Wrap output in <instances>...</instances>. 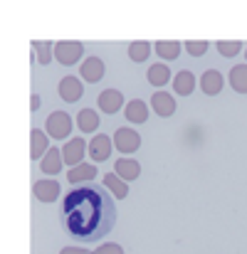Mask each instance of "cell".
Wrapping results in <instances>:
<instances>
[{
	"mask_svg": "<svg viewBox=\"0 0 247 254\" xmlns=\"http://www.w3.org/2000/svg\"><path fill=\"white\" fill-rule=\"evenodd\" d=\"M62 225L75 242H96L116 225V205L109 190L94 183L72 188L62 200Z\"/></svg>",
	"mask_w": 247,
	"mask_h": 254,
	"instance_id": "6da1fadb",
	"label": "cell"
},
{
	"mask_svg": "<svg viewBox=\"0 0 247 254\" xmlns=\"http://www.w3.org/2000/svg\"><path fill=\"white\" fill-rule=\"evenodd\" d=\"M72 126L75 124H72V116L67 111H52L45 121V131L55 141H67L70 133H72Z\"/></svg>",
	"mask_w": 247,
	"mask_h": 254,
	"instance_id": "7a4b0ae2",
	"label": "cell"
},
{
	"mask_svg": "<svg viewBox=\"0 0 247 254\" xmlns=\"http://www.w3.org/2000/svg\"><path fill=\"white\" fill-rule=\"evenodd\" d=\"M82 57H84V45L82 42H75V40L55 42V60H57L62 67H72V64H77Z\"/></svg>",
	"mask_w": 247,
	"mask_h": 254,
	"instance_id": "3957f363",
	"label": "cell"
},
{
	"mask_svg": "<svg viewBox=\"0 0 247 254\" xmlns=\"http://www.w3.org/2000/svg\"><path fill=\"white\" fill-rule=\"evenodd\" d=\"M114 148L121 151L124 156H131L141 148V136L134 128H116L114 131Z\"/></svg>",
	"mask_w": 247,
	"mask_h": 254,
	"instance_id": "277c9868",
	"label": "cell"
},
{
	"mask_svg": "<svg viewBox=\"0 0 247 254\" xmlns=\"http://www.w3.org/2000/svg\"><path fill=\"white\" fill-rule=\"evenodd\" d=\"M114 151V138H109L106 133H96L91 141H89V158L101 163V161H109Z\"/></svg>",
	"mask_w": 247,
	"mask_h": 254,
	"instance_id": "5b68a950",
	"label": "cell"
},
{
	"mask_svg": "<svg viewBox=\"0 0 247 254\" xmlns=\"http://www.w3.org/2000/svg\"><path fill=\"white\" fill-rule=\"evenodd\" d=\"M96 104H99V109L104 111V114H116V111H121V106L126 104L124 101V94L119 91V89H104L101 94H99V99H96Z\"/></svg>",
	"mask_w": 247,
	"mask_h": 254,
	"instance_id": "8992f818",
	"label": "cell"
},
{
	"mask_svg": "<svg viewBox=\"0 0 247 254\" xmlns=\"http://www.w3.org/2000/svg\"><path fill=\"white\" fill-rule=\"evenodd\" d=\"M84 153H86V141H84V138H70V141L65 143V148H62V158H65V163H70L72 168L82 166Z\"/></svg>",
	"mask_w": 247,
	"mask_h": 254,
	"instance_id": "52a82bcc",
	"label": "cell"
},
{
	"mask_svg": "<svg viewBox=\"0 0 247 254\" xmlns=\"http://www.w3.org/2000/svg\"><path fill=\"white\" fill-rule=\"evenodd\" d=\"M57 91H60V99L62 101H67V104H75V101H80L84 94V84L77 79V77H65L62 82H60V86H57Z\"/></svg>",
	"mask_w": 247,
	"mask_h": 254,
	"instance_id": "ba28073f",
	"label": "cell"
},
{
	"mask_svg": "<svg viewBox=\"0 0 247 254\" xmlns=\"http://www.w3.org/2000/svg\"><path fill=\"white\" fill-rule=\"evenodd\" d=\"M80 72H82L84 82L94 84V82H101V79H104L106 67H104V62H101L99 57H86L82 64H80Z\"/></svg>",
	"mask_w": 247,
	"mask_h": 254,
	"instance_id": "9c48e42d",
	"label": "cell"
},
{
	"mask_svg": "<svg viewBox=\"0 0 247 254\" xmlns=\"http://www.w3.org/2000/svg\"><path fill=\"white\" fill-rule=\"evenodd\" d=\"M30 141H32V146H30V158H32V161L45 158V153L52 148V146H50V136H47V131H42V128H32V131H30Z\"/></svg>",
	"mask_w": 247,
	"mask_h": 254,
	"instance_id": "30bf717a",
	"label": "cell"
},
{
	"mask_svg": "<svg viewBox=\"0 0 247 254\" xmlns=\"http://www.w3.org/2000/svg\"><path fill=\"white\" fill-rule=\"evenodd\" d=\"M32 192H35V197H37L40 202H55V200L60 197L62 188H60L57 180H37V183L32 185Z\"/></svg>",
	"mask_w": 247,
	"mask_h": 254,
	"instance_id": "8fae6325",
	"label": "cell"
},
{
	"mask_svg": "<svg viewBox=\"0 0 247 254\" xmlns=\"http://www.w3.org/2000/svg\"><path fill=\"white\" fill-rule=\"evenodd\" d=\"M151 109H154V114H159L161 119L173 116V114H175V99H173V94L156 91V94L151 96Z\"/></svg>",
	"mask_w": 247,
	"mask_h": 254,
	"instance_id": "7c38bea8",
	"label": "cell"
},
{
	"mask_svg": "<svg viewBox=\"0 0 247 254\" xmlns=\"http://www.w3.org/2000/svg\"><path fill=\"white\" fill-rule=\"evenodd\" d=\"M223 86H225V77H223L218 69H208V72L200 77V89H203L205 96H215V94H220Z\"/></svg>",
	"mask_w": 247,
	"mask_h": 254,
	"instance_id": "4fadbf2b",
	"label": "cell"
},
{
	"mask_svg": "<svg viewBox=\"0 0 247 254\" xmlns=\"http://www.w3.org/2000/svg\"><path fill=\"white\" fill-rule=\"evenodd\" d=\"M126 114V121L129 124H146L149 121V104L141 101V99H131L124 109Z\"/></svg>",
	"mask_w": 247,
	"mask_h": 254,
	"instance_id": "5bb4252c",
	"label": "cell"
},
{
	"mask_svg": "<svg viewBox=\"0 0 247 254\" xmlns=\"http://www.w3.org/2000/svg\"><path fill=\"white\" fill-rule=\"evenodd\" d=\"M195 84H198V82H195V74H193L190 69H183V72H178V74L173 77V91H175L178 96H190Z\"/></svg>",
	"mask_w": 247,
	"mask_h": 254,
	"instance_id": "9a60e30c",
	"label": "cell"
},
{
	"mask_svg": "<svg viewBox=\"0 0 247 254\" xmlns=\"http://www.w3.org/2000/svg\"><path fill=\"white\" fill-rule=\"evenodd\" d=\"M114 173H116L121 180L131 183V180H136V178L141 175V166H139L134 158H119V161L114 163Z\"/></svg>",
	"mask_w": 247,
	"mask_h": 254,
	"instance_id": "2e32d148",
	"label": "cell"
},
{
	"mask_svg": "<svg viewBox=\"0 0 247 254\" xmlns=\"http://www.w3.org/2000/svg\"><path fill=\"white\" fill-rule=\"evenodd\" d=\"M62 166H65L62 151H60V148H55V146L45 153V158H42V163H40V168H42L45 175H57V173L62 170Z\"/></svg>",
	"mask_w": 247,
	"mask_h": 254,
	"instance_id": "e0dca14e",
	"label": "cell"
},
{
	"mask_svg": "<svg viewBox=\"0 0 247 254\" xmlns=\"http://www.w3.org/2000/svg\"><path fill=\"white\" fill-rule=\"evenodd\" d=\"M94 178H96V166L94 163H82L77 168H70V173H67V180L75 183V185H86Z\"/></svg>",
	"mask_w": 247,
	"mask_h": 254,
	"instance_id": "ac0fdd59",
	"label": "cell"
},
{
	"mask_svg": "<svg viewBox=\"0 0 247 254\" xmlns=\"http://www.w3.org/2000/svg\"><path fill=\"white\" fill-rule=\"evenodd\" d=\"M104 188H106L116 200H124V197L129 195V183L121 180L116 173H106V175H104Z\"/></svg>",
	"mask_w": 247,
	"mask_h": 254,
	"instance_id": "d6986e66",
	"label": "cell"
},
{
	"mask_svg": "<svg viewBox=\"0 0 247 254\" xmlns=\"http://www.w3.org/2000/svg\"><path fill=\"white\" fill-rule=\"evenodd\" d=\"M77 126H80L82 133L96 131V128H99V114H96L94 109H82V111L77 114Z\"/></svg>",
	"mask_w": 247,
	"mask_h": 254,
	"instance_id": "ffe728a7",
	"label": "cell"
},
{
	"mask_svg": "<svg viewBox=\"0 0 247 254\" xmlns=\"http://www.w3.org/2000/svg\"><path fill=\"white\" fill-rule=\"evenodd\" d=\"M146 79H149V84L164 86V84H168L173 77H170L168 64H151V67H149V72H146Z\"/></svg>",
	"mask_w": 247,
	"mask_h": 254,
	"instance_id": "44dd1931",
	"label": "cell"
},
{
	"mask_svg": "<svg viewBox=\"0 0 247 254\" xmlns=\"http://www.w3.org/2000/svg\"><path fill=\"white\" fill-rule=\"evenodd\" d=\"M156 45V55L161 57V60H178V55H180V42H175V40H159V42H154Z\"/></svg>",
	"mask_w": 247,
	"mask_h": 254,
	"instance_id": "7402d4cb",
	"label": "cell"
},
{
	"mask_svg": "<svg viewBox=\"0 0 247 254\" xmlns=\"http://www.w3.org/2000/svg\"><path fill=\"white\" fill-rule=\"evenodd\" d=\"M230 86L238 91V94H247V64H235L230 69Z\"/></svg>",
	"mask_w": 247,
	"mask_h": 254,
	"instance_id": "603a6c76",
	"label": "cell"
},
{
	"mask_svg": "<svg viewBox=\"0 0 247 254\" xmlns=\"http://www.w3.org/2000/svg\"><path fill=\"white\" fill-rule=\"evenodd\" d=\"M32 50H35V57H37V64H50V60L55 57V47L50 42H42V40H35L32 42Z\"/></svg>",
	"mask_w": 247,
	"mask_h": 254,
	"instance_id": "cb8c5ba5",
	"label": "cell"
},
{
	"mask_svg": "<svg viewBox=\"0 0 247 254\" xmlns=\"http://www.w3.org/2000/svg\"><path fill=\"white\" fill-rule=\"evenodd\" d=\"M149 55H151V45L149 42L139 40V42H131L129 45V60L131 62H146Z\"/></svg>",
	"mask_w": 247,
	"mask_h": 254,
	"instance_id": "d4e9b609",
	"label": "cell"
},
{
	"mask_svg": "<svg viewBox=\"0 0 247 254\" xmlns=\"http://www.w3.org/2000/svg\"><path fill=\"white\" fill-rule=\"evenodd\" d=\"M215 47L223 57H235L243 52V42H238V40H220V42H215Z\"/></svg>",
	"mask_w": 247,
	"mask_h": 254,
	"instance_id": "484cf974",
	"label": "cell"
},
{
	"mask_svg": "<svg viewBox=\"0 0 247 254\" xmlns=\"http://www.w3.org/2000/svg\"><path fill=\"white\" fill-rule=\"evenodd\" d=\"M185 50H188L190 57H203L208 52V42L205 40H188L185 42Z\"/></svg>",
	"mask_w": 247,
	"mask_h": 254,
	"instance_id": "4316f807",
	"label": "cell"
},
{
	"mask_svg": "<svg viewBox=\"0 0 247 254\" xmlns=\"http://www.w3.org/2000/svg\"><path fill=\"white\" fill-rule=\"evenodd\" d=\"M94 254H124V247L116 245V242H109V245H99Z\"/></svg>",
	"mask_w": 247,
	"mask_h": 254,
	"instance_id": "83f0119b",
	"label": "cell"
},
{
	"mask_svg": "<svg viewBox=\"0 0 247 254\" xmlns=\"http://www.w3.org/2000/svg\"><path fill=\"white\" fill-rule=\"evenodd\" d=\"M60 254H94V252H89V250H84V247H65Z\"/></svg>",
	"mask_w": 247,
	"mask_h": 254,
	"instance_id": "f1b7e54d",
	"label": "cell"
},
{
	"mask_svg": "<svg viewBox=\"0 0 247 254\" xmlns=\"http://www.w3.org/2000/svg\"><path fill=\"white\" fill-rule=\"evenodd\" d=\"M40 106H42V99H40V94H32V104H30V109H32V111H37Z\"/></svg>",
	"mask_w": 247,
	"mask_h": 254,
	"instance_id": "f546056e",
	"label": "cell"
},
{
	"mask_svg": "<svg viewBox=\"0 0 247 254\" xmlns=\"http://www.w3.org/2000/svg\"><path fill=\"white\" fill-rule=\"evenodd\" d=\"M245 60H247V50H245Z\"/></svg>",
	"mask_w": 247,
	"mask_h": 254,
	"instance_id": "4dcf8cb0",
	"label": "cell"
}]
</instances>
